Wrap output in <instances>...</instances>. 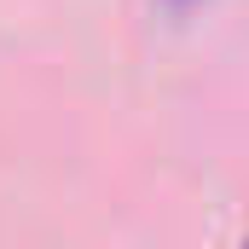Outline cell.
Here are the masks:
<instances>
[]
</instances>
